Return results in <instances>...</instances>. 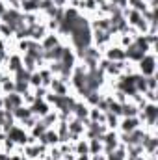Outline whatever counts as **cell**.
<instances>
[{"label":"cell","instance_id":"6da1fadb","mask_svg":"<svg viewBox=\"0 0 158 160\" xmlns=\"http://www.w3.org/2000/svg\"><path fill=\"white\" fill-rule=\"evenodd\" d=\"M65 43H69L75 48V52H80L91 45V26H89V17L86 13H82L73 22V26L69 28V34L65 38Z\"/></svg>","mask_w":158,"mask_h":160},{"label":"cell","instance_id":"7a4b0ae2","mask_svg":"<svg viewBox=\"0 0 158 160\" xmlns=\"http://www.w3.org/2000/svg\"><path fill=\"white\" fill-rule=\"evenodd\" d=\"M158 71V60H156V52H147L143 54V58L136 63V73L141 77H153Z\"/></svg>","mask_w":158,"mask_h":160},{"label":"cell","instance_id":"3957f363","mask_svg":"<svg viewBox=\"0 0 158 160\" xmlns=\"http://www.w3.org/2000/svg\"><path fill=\"white\" fill-rule=\"evenodd\" d=\"M138 118L141 121V125L145 127V128H149V130H156V121H158V102H147L141 110H140V114H138Z\"/></svg>","mask_w":158,"mask_h":160},{"label":"cell","instance_id":"277c9868","mask_svg":"<svg viewBox=\"0 0 158 160\" xmlns=\"http://www.w3.org/2000/svg\"><path fill=\"white\" fill-rule=\"evenodd\" d=\"M0 22L7 24V26L13 30V34H15L19 28H22V26H24V13H22L21 9H11V8H6L4 15L0 17Z\"/></svg>","mask_w":158,"mask_h":160},{"label":"cell","instance_id":"5b68a950","mask_svg":"<svg viewBox=\"0 0 158 160\" xmlns=\"http://www.w3.org/2000/svg\"><path fill=\"white\" fill-rule=\"evenodd\" d=\"M6 138H9L17 147H22V145H26L28 143V140H30V134H28V130L26 128H22L21 125H13L7 132H6Z\"/></svg>","mask_w":158,"mask_h":160},{"label":"cell","instance_id":"8992f818","mask_svg":"<svg viewBox=\"0 0 158 160\" xmlns=\"http://www.w3.org/2000/svg\"><path fill=\"white\" fill-rule=\"evenodd\" d=\"M102 58H106L108 62H125L126 60V54H125V48L119 47L117 43H110L104 50H102Z\"/></svg>","mask_w":158,"mask_h":160},{"label":"cell","instance_id":"52a82bcc","mask_svg":"<svg viewBox=\"0 0 158 160\" xmlns=\"http://www.w3.org/2000/svg\"><path fill=\"white\" fill-rule=\"evenodd\" d=\"M141 149L145 157H156L158 151V138H156V130H149L147 136L141 142Z\"/></svg>","mask_w":158,"mask_h":160},{"label":"cell","instance_id":"ba28073f","mask_svg":"<svg viewBox=\"0 0 158 160\" xmlns=\"http://www.w3.org/2000/svg\"><path fill=\"white\" fill-rule=\"evenodd\" d=\"M101 142H102V151H104V153H112L116 147L121 145V142H119V132L117 130H106V132L101 136Z\"/></svg>","mask_w":158,"mask_h":160},{"label":"cell","instance_id":"9c48e42d","mask_svg":"<svg viewBox=\"0 0 158 160\" xmlns=\"http://www.w3.org/2000/svg\"><path fill=\"white\" fill-rule=\"evenodd\" d=\"M19 69H22V54H19V52H9L7 54V58H6V62H4V71L7 73V75H13V73H17Z\"/></svg>","mask_w":158,"mask_h":160},{"label":"cell","instance_id":"30bf717a","mask_svg":"<svg viewBox=\"0 0 158 160\" xmlns=\"http://www.w3.org/2000/svg\"><path fill=\"white\" fill-rule=\"evenodd\" d=\"M22 104H24L22 102V95L17 93V91H11L7 95H2V108L7 110V112H13V110H17Z\"/></svg>","mask_w":158,"mask_h":160},{"label":"cell","instance_id":"8fae6325","mask_svg":"<svg viewBox=\"0 0 158 160\" xmlns=\"http://www.w3.org/2000/svg\"><path fill=\"white\" fill-rule=\"evenodd\" d=\"M48 91L54 93V95H67V93H71V88H69L67 80L60 78V77H54L50 80V84H48Z\"/></svg>","mask_w":158,"mask_h":160},{"label":"cell","instance_id":"7c38bea8","mask_svg":"<svg viewBox=\"0 0 158 160\" xmlns=\"http://www.w3.org/2000/svg\"><path fill=\"white\" fill-rule=\"evenodd\" d=\"M140 127H143V125H141V121H140L138 116H136V118H121V119H119L117 132L128 134V132H132V130H136V128H140Z\"/></svg>","mask_w":158,"mask_h":160},{"label":"cell","instance_id":"4fadbf2b","mask_svg":"<svg viewBox=\"0 0 158 160\" xmlns=\"http://www.w3.org/2000/svg\"><path fill=\"white\" fill-rule=\"evenodd\" d=\"M30 110H32V114H34L37 119H41V118H45V116L52 110V106H50L45 99H36V101L30 104Z\"/></svg>","mask_w":158,"mask_h":160},{"label":"cell","instance_id":"5bb4252c","mask_svg":"<svg viewBox=\"0 0 158 160\" xmlns=\"http://www.w3.org/2000/svg\"><path fill=\"white\" fill-rule=\"evenodd\" d=\"M37 142L43 143L45 147H54V145H58V143H60V138H58V132H56L54 128H47V130L39 136V140H37Z\"/></svg>","mask_w":158,"mask_h":160},{"label":"cell","instance_id":"9a60e30c","mask_svg":"<svg viewBox=\"0 0 158 160\" xmlns=\"http://www.w3.org/2000/svg\"><path fill=\"white\" fill-rule=\"evenodd\" d=\"M60 43H63V39H62V36L56 34V32H48V34L39 41V45H41L43 50H50L52 47H56V45H60Z\"/></svg>","mask_w":158,"mask_h":160},{"label":"cell","instance_id":"2e32d148","mask_svg":"<svg viewBox=\"0 0 158 160\" xmlns=\"http://www.w3.org/2000/svg\"><path fill=\"white\" fill-rule=\"evenodd\" d=\"M87 114H89V106H87L82 99H77V102H75V106H73L71 116H73V118H77V119L87 121Z\"/></svg>","mask_w":158,"mask_h":160},{"label":"cell","instance_id":"e0dca14e","mask_svg":"<svg viewBox=\"0 0 158 160\" xmlns=\"http://www.w3.org/2000/svg\"><path fill=\"white\" fill-rule=\"evenodd\" d=\"M11 114H13V119H15L17 125L24 123L28 118H32V116H34V114H32V110H30V106H24V104H22V106H19L17 110H13Z\"/></svg>","mask_w":158,"mask_h":160},{"label":"cell","instance_id":"ac0fdd59","mask_svg":"<svg viewBox=\"0 0 158 160\" xmlns=\"http://www.w3.org/2000/svg\"><path fill=\"white\" fill-rule=\"evenodd\" d=\"M11 91H15L13 77L7 75V73H4V77L0 78V95H7V93H11Z\"/></svg>","mask_w":158,"mask_h":160},{"label":"cell","instance_id":"d6986e66","mask_svg":"<svg viewBox=\"0 0 158 160\" xmlns=\"http://www.w3.org/2000/svg\"><path fill=\"white\" fill-rule=\"evenodd\" d=\"M43 0H21V11L22 13H39Z\"/></svg>","mask_w":158,"mask_h":160},{"label":"cell","instance_id":"ffe728a7","mask_svg":"<svg viewBox=\"0 0 158 160\" xmlns=\"http://www.w3.org/2000/svg\"><path fill=\"white\" fill-rule=\"evenodd\" d=\"M138 114H140V108L132 101H126L125 104H121V118H136Z\"/></svg>","mask_w":158,"mask_h":160},{"label":"cell","instance_id":"44dd1931","mask_svg":"<svg viewBox=\"0 0 158 160\" xmlns=\"http://www.w3.org/2000/svg\"><path fill=\"white\" fill-rule=\"evenodd\" d=\"M73 153L75 155H89V147H87V140L82 136L77 142H73Z\"/></svg>","mask_w":158,"mask_h":160},{"label":"cell","instance_id":"7402d4cb","mask_svg":"<svg viewBox=\"0 0 158 160\" xmlns=\"http://www.w3.org/2000/svg\"><path fill=\"white\" fill-rule=\"evenodd\" d=\"M47 128H48V127H47V125H45L41 119H37V123H36V125H34V127L28 130V134H30V138H34V140H39V136L45 132V130H47Z\"/></svg>","mask_w":158,"mask_h":160},{"label":"cell","instance_id":"603a6c76","mask_svg":"<svg viewBox=\"0 0 158 160\" xmlns=\"http://www.w3.org/2000/svg\"><path fill=\"white\" fill-rule=\"evenodd\" d=\"M87 147H89V155H99V153H104V151H102V142H101V138L87 140Z\"/></svg>","mask_w":158,"mask_h":160},{"label":"cell","instance_id":"cb8c5ba5","mask_svg":"<svg viewBox=\"0 0 158 160\" xmlns=\"http://www.w3.org/2000/svg\"><path fill=\"white\" fill-rule=\"evenodd\" d=\"M41 121L48 127V128H54L56 127V123H58V112H54V110H50L45 118H41Z\"/></svg>","mask_w":158,"mask_h":160},{"label":"cell","instance_id":"d4e9b609","mask_svg":"<svg viewBox=\"0 0 158 160\" xmlns=\"http://www.w3.org/2000/svg\"><path fill=\"white\" fill-rule=\"evenodd\" d=\"M34 101H36V95H34V91H32V89H28V91H24V93H22V102H24V106H30Z\"/></svg>","mask_w":158,"mask_h":160},{"label":"cell","instance_id":"484cf974","mask_svg":"<svg viewBox=\"0 0 158 160\" xmlns=\"http://www.w3.org/2000/svg\"><path fill=\"white\" fill-rule=\"evenodd\" d=\"M145 84H147V89H156L158 88L156 75H153V77H145Z\"/></svg>","mask_w":158,"mask_h":160},{"label":"cell","instance_id":"4316f807","mask_svg":"<svg viewBox=\"0 0 158 160\" xmlns=\"http://www.w3.org/2000/svg\"><path fill=\"white\" fill-rule=\"evenodd\" d=\"M6 8H11V9H21V0H4Z\"/></svg>","mask_w":158,"mask_h":160},{"label":"cell","instance_id":"83f0119b","mask_svg":"<svg viewBox=\"0 0 158 160\" xmlns=\"http://www.w3.org/2000/svg\"><path fill=\"white\" fill-rule=\"evenodd\" d=\"M50 2H52V4H54L56 8H60V9H63V8L67 6V2H69V0H50Z\"/></svg>","mask_w":158,"mask_h":160},{"label":"cell","instance_id":"f1b7e54d","mask_svg":"<svg viewBox=\"0 0 158 160\" xmlns=\"http://www.w3.org/2000/svg\"><path fill=\"white\" fill-rule=\"evenodd\" d=\"M126 160H145V155H136V157H126Z\"/></svg>","mask_w":158,"mask_h":160},{"label":"cell","instance_id":"f546056e","mask_svg":"<svg viewBox=\"0 0 158 160\" xmlns=\"http://www.w3.org/2000/svg\"><path fill=\"white\" fill-rule=\"evenodd\" d=\"M75 160H91V157H89V155H77Z\"/></svg>","mask_w":158,"mask_h":160},{"label":"cell","instance_id":"4dcf8cb0","mask_svg":"<svg viewBox=\"0 0 158 160\" xmlns=\"http://www.w3.org/2000/svg\"><path fill=\"white\" fill-rule=\"evenodd\" d=\"M60 160H63V158H60Z\"/></svg>","mask_w":158,"mask_h":160},{"label":"cell","instance_id":"1f68e13d","mask_svg":"<svg viewBox=\"0 0 158 160\" xmlns=\"http://www.w3.org/2000/svg\"><path fill=\"white\" fill-rule=\"evenodd\" d=\"M2 2H4V0H2Z\"/></svg>","mask_w":158,"mask_h":160},{"label":"cell","instance_id":"d6a6232c","mask_svg":"<svg viewBox=\"0 0 158 160\" xmlns=\"http://www.w3.org/2000/svg\"><path fill=\"white\" fill-rule=\"evenodd\" d=\"M0 97H2V95H0Z\"/></svg>","mask_w":158,"mask_h":160}]
</instances>
